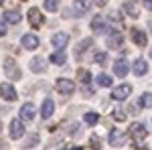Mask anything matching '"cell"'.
I'll return each instance as SVG.
<instances>
[{"label":"cell","mask_w":152,"mask_h":150,"mask_svg":"<svg viewBox=\"0 0 152 150\" xmlns=\"http://www.w3.org/2000/svg\"><path fill=\"white\" fill-rule=\"evenodd\" d=\"M4 73H6V77L12 81H18L20 77H23V73H20V69H18V65H16V61L12 57H6L4 59Z\"/></svg>","instance_id":"obj_1"},{"label":"cell","mask_w":152,"mask_h":150,"mask_svg":"<svg viewBox=\"0 0 152 150\" xmlns=\"http://www.w3.org/2000/svg\"><path fill=\"white\" fill-rule=\"evenodd\" d=\"M128 134L136 140V142H142V140H146V136H148L146 126H144L142 122H132V124H130V132H128Z\"/></svg>","instance_id":"obj_2"},{"label":"cell","mask_w":152,"mask_h":150,"mask_svg":"<svg viewBox=\"0 0 152 150\" xmlns=\"http://www.w3.org/2000/svg\"><path fill=\"white\" fill-rule=\"evenodd\" d=\"M130 93H132V85L122 83V85H118V87L112 89V100H116V102H124L126 97H130Z\"/></svg>","instance_id":"obj_3"},{"label":"cell","mask_w":152,"mask_h":150,"mask_svg":"<svg viewBox=\"0 0 152 150\" xmlns=\"http://www.w3.org/2000/svg\"><path fill=\"white\" fill-rule=\"evenodd\" d=\"M57 91L61 93V95H71V93L75 91V83L71 79H65V77H61V79H57Z\"/></svg>","instance_id":"obj_4"},{"label":"cell","mask_w":152,"mask_h":150,"mask_svg":"<svg viewBox=\"0 0 152 150\" xmlns=\"http://www.w3.org/2000/svg\"><path fill=\"white\" fill-rule=\"evenodd\" d=\"M28 23H31V26L39 29V26H43V23H45V16L41 14L39 8H31L28 10Z\"/></svg>","instance_id":"obj_5"},{"label":"cell","mask_w":152,"mask_h":150,"mask_svg":"<svg viewBox=\"0 0 152 150\" xmlns=\"http://www.w3.org/2000/svg\"><path fill=\"white\" fill-rule=\"evenodd\" d=\"M130 39H132V41H134L138 47H146V43H148L146 33H144V31H140V29H130Z\"/></svg>","instance_id":"obj_6"},{"label":"cell","mask_w":152,"mask_h":150,"mask_svg":"<svg viewBox=\"0 0 152 150\" xmlns=\"http://www.w3.org/2000/svg\"><path fill=\"white\" fill-rule=\"evenodd\" d=\"M24 136V126L20 120H12L10 122V138L12 140H18Z\"/></svg>","instance_id":"obj_7"},{"label":"cell","mask_w":152,"mask_h":150,"mask_svg":"<svg viewBox=\"0 0 152 150\" xmlns=\"http://www.w3.org/2000/svg\"><path fill=\"white\" fill-rule=\"evenodd\" d=\"M0 95H2L6 102H14V100H16V89L12 87L10 83H0Z\"/></svg>","instance_id":"obj_8"},{"label":"cell","mask_w":152,"mask_h":150,"mask_svg":"<svg viewBox=\"0 0 152 150\" xmlns=\"http://www.w3.org/2000/svg\"><path fill=\"white\" fill-rule=\"evenodd\" d=\"M39 45H41V41H39V37L33 35V33H28V35L23 37V47H24V49L35 51V49H39Z\"/></svg>","instance_id":"obj_9"},{"label":"cell","mask_w":152,"mask_h":150,"mask_svg":"<svg viewBox=\"0 0 152 150\" xmlns=\"http://www.w3.org/2000/svg\"><path fill=\"white\" fill-rule=\"evenodd\" d=\"M31 69L35 71V73H43V71L47 69V59L45 57H41V55H37V57H33L31 59Z\"/></svg>","instance_id":"obj_10"},{"label":"cell","mask_w":152,"mask_h":150,"mask_svg":"<svg viewBox=\"0 0 152 150\" xmlns=\"http://www.w3.org/2000/svg\"><path fill=\"white\" fill-rule=\"evenodd\" d=\"M107 140H110V144H112V146H124V144H126V134H124V132H120V130H112Z\"/></svg>","instance_id":"obj_11"},{"label":"cell","mask_w":152,"mask_h":150,"mask_svg":"<svg viewBox=\"0 0 152 150\" xmlns=\"http://www.w3.org/2000/svg\"><path fill=\"white\" fill-rule=\"evenodd\" d=\"M122 43H124V37H122V33H118V31L110 33L107 41H105V45L110 47V49H118V47H122Z\"/></svg>","instance_id":"obj_12"},{"label":"cell","mask_w":152,"mask_h":150,"mask_svg":"<svg viewBox=\"0 0 152 150\" xmlns=\"http://www.w3.org/2000/svg\"><path fill=\"white\" fill-rule=\"evenodd\" d=\"M132 71H134V75H138V77L146 75V73H148V63H146V59H136L134 65H132Z\"/></svg>","instance_id":"obj_13"},{"label":"cell","mask_w":152,"mask_h":150,"mask_svg":"<svg viewBox=\"0 0 152 150\" xmlns=\"http://www.w3.org/2000/svg\"><path fill=\"white\" fill-rule=\"evenodd\" d=\"M20 120H23V122H33V120H35V105L24 104L23 108H20Z\"/></svg>","instance_id":"obj_14"},{"label":"cell","mask_w":152,"mask_h":150,"mask_svg":"<svg viewBox=\"0 0 152 150\" xmlns=\"http://www.w3.org/2000/svg\"><path fill=\"white\" fill-rule=\"evenodd\" d=\"M128 71H130V67H128V63H126L124 59H120V61L114 63V75H116V77H126Z\"/></svg>","instance_id":"obj_15"},{"label":"cell","mask_w":152,"mask_h":150,"mask_svg":"<svg viewBox=\"0 0 152 150\" xmlns=\"http://www.w3.org/2000/svg\"><path fill=\"white\" fill-rule=\"evenodd\" d=\"M124 12H126L128 16H132V18H138V16H140V8L136 6L134 0H126V2H124Z\"/></svg>","instance_id":"obj_16"},{"label":"cell","mask_w":152,"mask_h":150,"mask_svg":"<svg viewBox=\"0 0 152 150\" xmlns=\"http://www.w3.org/2000/svg\"><path fill=\"white\" fill-rule=\"evenodd\" d=\"M55 112V102L53 100H45L43 102V108H41V116H43V120H49L51 116Z\"/></svg>","instance_id":"obj_17"},{"label":"cell","mask_w":152,"mask_h":150,"mask_svg":"<svg viewBox=\"0 0 152 150\" xmlns=\"http://www.w3.org/2000/svg\"><path fill=\"white\" fill-rule=\"evenodd\" d=\"M91 31L97 33V35H99V33H105V31H107V23H105L102 16H95L94 20H91Z\"/></svg>","instance_id":"obj_18"},{"label":"cell","mask_w":152,"mask_h":150,"mask_svg":"<svg viewBox=\"0 0 152 150\" xmlns=\"http://www.w3.org/2000/svg\"><path fill=\"white\" fill-rule=\"evenodd\" d=\"M23 20V14L18 10H6L4 12V23H10V24H18Z\"/></svg>","instance_id":"obj_19"},{"label":"cell","mask_w":152,"mask_h":150,"mask_svg":"<svg viewBox=\"0 0 152 150\" xmlns=\"http://www.w3.org/2000/svg\"><path fill=\"white\" fill-rule=\"evenodd\" d=\"M51 43H53V47H55V49H63V47L69 43V37L65 35V33H57V35L51 39Z\"/></svg>","instance_id":"obj_20"},{"label":"cell","mask_w":152,"mask_h":150,"mask_svg":"<svg viewBox=\"0 0 152 150\" xmlns=\"http://www.w3.org/2000/svg\"><path fill=\"white\" fill-rule=\"evenodd\" d=\"M91 45H94V39H83L81 43L75 47V55H77V59H81V55H83V53H85V51H87Z\"/></svg>","instance_id":"obj_21"},{"label":"cell","mask_w":152,"mask_h":150,"mask_svg":"<svg viewBox=\"0 0 152 150\" xmlns=\"http://www.w3.org/2000/svg\"><path fill=\"white\" fill-rule=\"evenodd\" d=\"M51 61L55 63V65H63L65 61H67V55H65V51H61V49H57L53 55H51Z\"/></svg>","instance_id":"obj_22"},{"label":"cell","mask_w":152,"mask_h":150,"mask_svg":"<svg viewBox=\"0 0 152 150\" xmlns=\"http://www.w3.org/2000/svg\"><path fill=\"white\" fill-rule=\"evenodd\" d=\"M95 83H97L99 87H110V85L114 83V79H112L110 75H105V73H99V75H97V79H95Z\"/></svg>","instance_id":"obj_23"},{"label":"cell","mask_w":152,"mask_h":150,"mask_svg":"<svg viewBox=\"0 0 152 150\" xmlns=\"http://www.w3.org/2000/svg\"><path fill=\"white\" fill-rule=\"evenodd\" d=\"M138 104H140L142 108H152V93L150 91H144V93H142V97L138 100Z\"/></svg>","instance_id":"obj_24"},{"label":"cell","mask_w":152,"mask_h":150,"mask_svg":"<svg viewBox=\"0 0 152 150\" xmlns=\"http://www.w3.org/2000/svg\"><path fill=\"white\" fill-rule=\"evenodd\" d=\"M83 120H85V124H87V126H95V124L99 122V116L95 114V112H87V114L83 116Z\"/></svg>","instance_id":"obj_25"},{"label":"cell","mask_w":152,"mask_h":150,"mask_svg":"<svg viewBox=\"0 0 152 150\" xmlns=\"http://www.w3.org/2000/svg\"><path fill=\"white\" fill-rule=\"evenodd\" d=\"M87 8H89V6H87V0H77V2H75V12H73V14H77V16H79V14H85Z\"/></svg>","instance_id":"obj_26"},{"label":"cell","mask_w":152,"mask_h":150,"mask_svg":"<svg viewBox=\"0 0 152 150\" xmlns=\"http://www.w3.org/2000/svg\"><path fill=\"white\" fill-rule=\"evenodd\" d=\"M77 77H79L81 83H89V81H91V73H89L87 69H79L77 71Z\"/></svg>","instance_id":"obj_27"},{"label":"cell","mask_w":152,"mask_h":150,"mask_svg":"<svg viewBox=\"0 0 152 150\" xmlns=\"http://www.w3.org/2000/svg\"><path fill=\"white\" fill-rule=\"evenodd\" d=\"M45 8L49 12H57L59 10V0H45Z\"/></svg>","instance_id":"obj_28"},{"label":"cell","mask_w":152,"mask_h":150,"mask_svg":"<svg viewBox=\"0 0 152 150\" xmlns=\"http://www.w3.org/2000/svg\"><path fill=\"white\" fill-rule=\"evenodd\" d=\"M33 146H39V136L37 134H33L31 138L24 142V148H33Z\"/></svg>","instance_id":"obj_29"},{"label":"cell","mask_w":152,"mask_h":150,"mask_svg":"<svg viewBox=\"0 0 152 150\" xmlns=\"http://www.w3.org/2000/svg\"><path fill=\"white\" fill-rule=\"evenodd\" d=\"M94 61H95V63H99V65H104L105 61H107V57H105L104 51H97V53H95V57H94Z\"/></svg>","instance_id":"obj_30"},{"label":"cell","mask_w":152,"mask_h":150,"mask_svg":"<svg viewBox=\"0 0 152 150\" xmlns=\"http://www.w3.org/2000/svg\"><path fill=\"white\" fill-rule=\"evenodd\" d=\"M112 116H114V120H118V122H124V120H126V114H124L122 110H114Z\"/></svg>","instance_id":"obj_31"},{"label":"cell","mask_w":152,"mask_h":150,"mask_svg":"<svg viewBox=\"0 0 152 150\" xmlns=\"http://www.w3.org/2000/svg\"><path fill=\"white\" fill-rule=\"evenodd\" d=\"M89 144H91L94 148H99V146H102V142H99V138H97V136H91V140H89Z\"/></svg>","instance_id":"obj_32"},{"label":"cell","mask_w":152,"mask_h":150,"mask_svg":"<svg viewBox=\"0 0 152 150\" xmlns=\"http://www.w3.org/2000/svg\"><path fill=\"white\" fill-rule=\"evenodd\" d=\"M4 35H6V23L2 20V23H0V37H4Z\"/></svg>","instance_id":"obj_33"},{"label":"cell","mask_w":152,"mask_h":150,"mask_svg":"<svg viewBox=\"0 0 152 150\" xmlns=\"http://www.w3.org/2000/svg\"><path fill=\"white\" fill-rule=\"evenodd\" d=\"M144 2V6H146V10H152V0H142Z\"/></svg>","instance_id":"obj_34"},{"label":"cell","mask_w":152,"mask_h":150,"mask_svg":"<svg viewBox=\"0 0 152 150\" xmlns=\"http://www.w3.org/2000/svg\"><path fill=\"white\" fill-rule=\"evenodd\" d=\"M94 2L97 6H105V4H107V0H94Z\"/></svg>","instance_id":"obj_35"},{"label":"cell","mask_w":152,"mask_h":150,"mask_svg":"<svg viewBox=\"0 0 152 150\" xmlns=\"http://www.w3.org/2000/svg\"><path fill=\"white\" fill-rule=\"evenodd\" d=\"M0 148H6V144H4V142H0Z\"/></svg>","instance_id":"obj_36"},{"label":"cell","mask_w":152,"mask_h":150,"mask_svg":"<svg viewBox=\"0 0 152 150\" xmlns=\"http://www.w3.org/2000/svg\"><path fill=\"white\" fill-rule=\"evenodd\" d=\"M0 132H2V124H0Z\"/></svg>","instance_id":"obj_37"},{"label":"cell","mask_w":152,"mask_h":150,"mask_svg":"<svg viewBox=\"0 0 152 150\" xmlns=\"http://www.w3.org/2000/svg\"><path fill=\"white\" fill-rule=\"evenodd\" d=\"M2 2H4V0H0V4H2Z\"/></svg>","instance_id":"obj_38"},{"label":"cell","mask_w":152,"mask_h":150,"mask_svg":"<svg viewBox=\"0 0 152 150\" xmlns=\"http://www.w3.org/2000/svg\"><path fill=\"white\" fill-rule=\"evenodd\" d=\"M150 57H152V51H150Z\"/></svg>","instance_id":"obj_39"}]
</instances>
